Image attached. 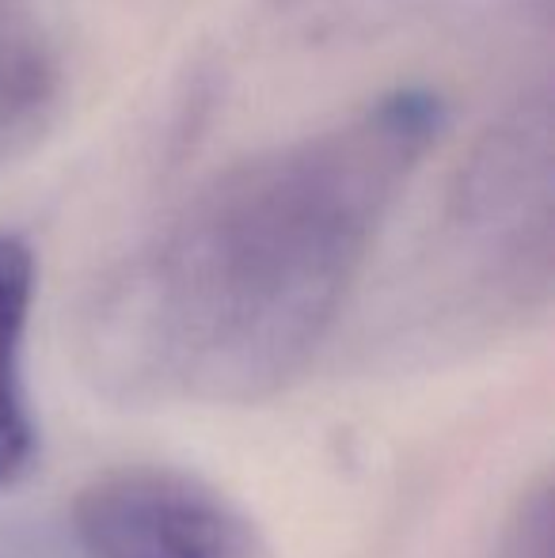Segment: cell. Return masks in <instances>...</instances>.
Returning a JSON list of instances; mask_svg holds the SVG:
<instances>
[{"mask_svg": "<svg viewBox=\"0 0 555 558\" xmlns=\"http://www.w3.org/2000/svg\"><path fill=\"white\" fill-rule=\"evenodd\" d=\"M552 555V513H548V490H536L521 506L518 521L510 524L503 539L498 558H548Z\"/></svg>", "mask_w": 555, "mask_h": 558, "instance_id": "cell-5", "label": "cell"}, {"mask_svg": "<svg viewBox=\"0 0 555 558\" xmlns=\"http://www.w3.org/2000/svg\"><path fill=\"white\" fill-rule=\"evenodd\" d=\"M73 539L84 558H267L229 494L156 463L92 478L73 501Z\"/></svg>", "mask_w": 555, "mask_h": 558, "instance_id": "cell-2", "label": "cell"}, {"mask_svg": "<svg viewBox=\"0 0 555 558\" xmlns=\"http://www.w3.org/2000/svg\"><path fill=\"white\" fill-rule=\"evenodd\" d=\"M65 96L50 23L31 0H0V160L46 137Z\"/></svg>", "mask_w": 555, "mask_h": 558, "instance_id": "cell-4", "label": "cell"}, {"mask_svg": "<svg viewBox=\"0 0 555 558\" xmlns=\"http://www.w3.org/2000/svg\"><path fill=\"white\" fill-rule=\"evenodd\" d=\"M445 130L426 88L217 171L81 324V365L130 407H252L316 361L408 179Z\"/></svg>", "mask_w": 555, "mask_h": 558, "instance_id": "cell-1", "label": "cell"}, {"mask_svg": "<svg viewBox=\"0 0 555 558\" xmlns=\"http://www.w3.org/2000/svg\"><path fill=\"white\" fill-rule=\"evenodd\" d=\"M38 258L27 235L0 232V490L31 478L43 456L35 399L27 384V335L35 316Z\"/></svg>", "mask_w": 555, "mask_h": 558, "instance_id": "cell-3", "label": "cell"}]
</instances>
